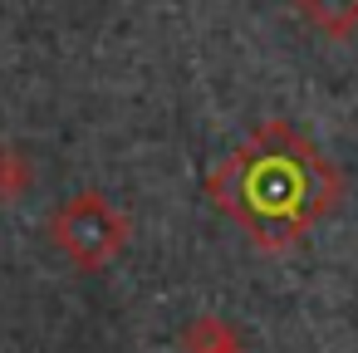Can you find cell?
<instances>
[{
	"label": "cell",
	"instance_id": "6da1fadb",
	"mask_svg": "<svg viewBox=\"0 0 358 353\" xmlns=\"http://www.w3.org/2000/svg\"><path fill=\"white\" fill-rule=\"evenodd\" d=\"M206 192L260 250H289L338 206L343 177L309 138L270 118L211 172Z\"/></svg>",
	"mask_w": 358,
	"mask_h": 353
},
{
	"label": "cell",
	"instance_id": "7a4b0ae2",
	"mask_svg": "<svg viewBox=\"0 0 358 353\" xmlns=\"http://www.w3.org/2000/svg\"><path fill=\"white\" fill-rule=\"evenodd\" d=\"M50 240L79 270H103L128 245V221L103 192H79L50 216Z\"/></svg>",
	"mask_w": 358,
	"mask_h": 353
},
{
	"label": "cell",
	"instance_id": "3957f363",
	"mask_svg": "<svg viewBox=\"0 0 358 353\" xmlns=\"http://www.w3.org/2000/svg\"><path fill=\"white\" fill-rule=\"evenodd\" d=\"M289 6L329 40H348L358 30V0H289Z\"/></svg>",
	"mask_w": 358,
	"mask_h": 353
}]
</instances>
